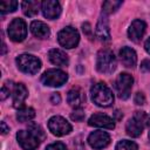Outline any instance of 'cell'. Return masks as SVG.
I'll return each mask as SVG.
<instances>
[{
    "label": "cell",
    "instance_id": "cell-1",
    "mask_svg": "<svg viewBox=\"0 0 150 150\" xmlns=\"http://www.w3.org/2000/svg\"><path fill=\"white\" fill-rule=\"evenodd\" d=\"M90 95H91L93 102L98 107L107 108V107L111 105L112 102H114L112 91L107 87V84H104L102 82L96 83L91 87Z\"/></svg>",
    "mask_w": 150,
    "mask_h": 150
},
{
    "label": "cell",
    "instance_id": "cell-2",
    "mask_svg": "<svg viewBox=\"0 0 150 150\" xmlns=\"http://www.w3.org/2000/svg\"><path fill=\"white\" fill-rule=\"evenodd\" d=\"M96 68L100 73L110 74L116 69V59L111 50L102 49L97 54L96 59Z\"/></svg>",
    "mask_w": 150,
    "mask_h": 150
},
{
    "label": "cell",
    "instance_id": "cell-3",
    "mask_svg": "<svg viewBox=\"0 0 150 150\" xmlns=\"http://www.w3.org/2000/svg\"><path fill=\"white\" fill-rule=\"evenodd\" d=\"M16 64L21 71L26 74H30V75L36 74L41 68V61L36 56L30 55V54L19 55L16 57Z\"/></svg>",
    "mask_w": 150,
    "mask_h": 150
},
{
    "label": "cell",
    "instance_id": "cell-4",
    "mask_svg": "<svg viewBox=\"0 0 150 150\" xmlns=\"http://www.w3.org/2000/svg\"><path fill=\"white\" fill-rule=\"evenodd\" d=\"M67 80H68L67 73L60 69H48L41 76L42 83L50 87H61L62 84L66 83Z\"/></svg>",
    "mask_w": 150,
    "mask_h": 150
},
{
    "label": "cell",
    "instance_id": "cell-5",
    "mask_svg": "<svg viewBox=\"0 0 150 150\" xmlns=\"http://www.w3.org/2000/svg\"><path fill=\"white\" fill-rule=\"evenodd\" d=\"M48 129L55 136H64L71 131V125L66 118L61 116H53L48 121Z\"/></svg>",
    "mask_w": 150,
    "mask_h": 150
},
{
    "label": "cell",
    "instance_id": "cell-6",
    "mask_svg": "<svg viewBox=\"0 0 150 150\" xmlns=\"http://www.w3.org/2000/svg\"><path fill=\"white\" fill-rule=\"evenodd\" d=\"M8 35L14 42L23 41L27 35L26 22L20 18H15L8 26Z\"/></svg>",
    "mask_w": 150,
    "mask_h": 150
},
{
    "label": "cell",
    "instance_id": "cell-7",
    "mask_svg": "<svg viewBox=\"0 0 150 150\" xmlns=\"http://www.w3.org/2000/svg\"><path fill=\"white\" fill-rule=\"evenodd\" d=\"M57 40H59V43L61 46H63L66 48H74L77 46L80 36H79V33L75 28L66 27L59 32Z\"/></svg>",
    "mask_w": 150,
    "mask_h": 150
},
{
    "label": "cell",
    "instance_id": "cell-8",
    "mask_svg": "<svg viewBox=\"0 0 150 150\" xmlns=\"http://www.w3.org/2000/svg\"><path fill=\"white\" fill-rule=\"evenodd\" d=\"M132 82H134L132 76L127 74V73H122L117 76L116 82H115V87H116V90L118 93V96L122 100H127L130 96Z\"/></svg>",
    "mask_w": 150,
    "mask_h": 150
},
{
    "label": "cell",
    "instance_id": "cell-9",
    "mask_svg": "<svg viewBox=\"0 0 150 150\" xmlns=\"http://www.w3.org/2000/svg\"><path fill=\"white\" fill-rule=\"evenodd\" d=\"M16 139L20 144V146L23 149V150H35L39 144H40V139L33 134L30 132L29 130L26 131V130H20L18 131L16 134Z\"/></svg>",
    "mask_w": 150,
    "mask_h": 150
},
{
    "label": "cell",
    "instance_id": "cell-10",
    "mask_svg": "<svg viewBox=\"0 0 150 150\" xmlns=\"http://www.w3.org/2000/svg\"><path fill=\"white\" fill-rule=\"evenodd\" d=\"M88 143L94 149H103L110 143V136L102 130H96L88 136Z\"/></svg>",
    "mask_w": 150,
    "mask_h": 150
},
{
    "label": "cell",
    "instance_id": "cell-11",
    "mask_svg": "<svg viewBox=\"0 0 150 150\" xmlns=\"http://www.w3.org/2000/svg\"><path fill=\"white\" fill-rule=\"evenodd\" d=\"M88 124L91 127H98V128H105V129H114L115 128L114 120L111 117H109L108 115H104L101 112L94 114L89 118Z\"/></svg>",
    "mask_w": 150,
    "mask_h": 150
},
{
    "label": "cell",
    "instance_id": "cell-12",
    "mask_svg": "<svg viewBox=\"0 0 150 150\" xmlns=\"http://www.w3.org/2000/svg\"><path fill=\"white\" fill-rule=\"evenodd\" d=\"M41 9L43 13V16L50 20L56 19L61 13V6L55 0H46L41 4Z\"/></svg>",
    "mask_w": 150,
    "mask_h": 150
},
{
    "label": "cell",
    "instance_id": "cell-13",
    "mask_svg": "<svg viewBox=\"0 0 150 150\" xmlns=\"http://www.w3.org/2000/svg\"><path fill=\"white\" fill-rule=\"evenodd\" d=\"M145 22L143 20H134L132 23L130 25L129 29H128V36L131 41L134 42H138L141 41V39L144 35L145 32Z\"/></svg>",
    "mask_w": 150,
    "mask_h": 150
},
{
    "label": "cell",
    "instance_id": "cell-14",
    "mask_svg": "<svg viewBox=\"0 0 150 150\" xmlns=\"http://www.w3.org/2000/svg\"><path fill=\"white\" fill-rule=\"evenodd\" d=\"M12 93H13V107L18 108V109L19 108L21 109L26 97L28 96L27 88L22 83H16V84H14V87L12 89Z\"/></svg>",
    "mask_w": 150,
    "mask_h": 150
},
{
    "label": "cell",
    "instance_id": "cell-15",
    "mask_svg": "<svg viewBox=\"0 0 150 150\" xmlns=\"http://www.w3.org/2000/svg\"><path fill=\"white\" fill-rule=\"evenodd\" d=\"M96 36L102 42L110 41V29H109L108 19L105 15H101L98 19V22L96 25Z\"/></svg>",
    "mask_w": 150,
    "mask_h": 150
},
{
    "label": "cell",
    "instance_id": "cell-16",
    "mask_svg": "<svg viewBox=\"0 0 150 150\" xmlns=\"http://www.w3.org/2000/svg\"><path fill=\"white\" fill-rule=\"evenodd\" d=\"M67 101H68V103H69L71 107L80 108V107L86 102V96H84L83 91H82L79 87H75V88H71V89L68 91Z\"/></svg>",
    "mask_w": 150,
    "mask_h": 150
},
{
    "label": "cell",
    "instance_id": "cell-17",
    "mask_svg": "<svg viewBox=\"0 0 150 150\" xmlns=\"http://www.w3.org/2000/svg\"><path fill=\"white\" fill-rule=\"evenodd\" d=\"M120 59H121L122 63L129 68H134L137 62V56H136L135 50L129 47H123L120 50Z\"/></svg>",
    "mask_w": 150,
    "mask_h": 150
},
{
    "label": "cell",
    "instance_id": "cell-18",
    "mask_svg": "<svg viewBox=\"0 0 150 150\" xmlns=\"http://www.w3.org/2000/svg\"><path fill=\"white\" fill-rule=\"evenodd\" d=\"M49 60L55 66L63 67V66L68 64V55L61 49H56V48L50 49L49 50Z\"/></svg>",
    "mask_w": 150,
    "mask_h": 150
},
{
    "label": "cell",
    "instance_id": "cell-19",
    "mask_svg": "<svg viewBox=\"0 0 150 150\" xmlns=\"http://www.w3.org/2000/svg\"><path fill=\"white\" fill-rule=\"evenodd\" d=\"M30 30L33 35L39 39H46L49 36V33H50L49 27L41 21H33L30 23Z\"/></svg>",
    "mask_w": 150,
    "mask_h": 150
},
{
    "label": "cell",
    "instance_id": "cell-20",
    "mask_svg": "<svg viewBox=\"0 0 150 150\" xmlns=\"http://www.w3.org/2000/svg\"><path fill=\"white\" fill-rule=\"evenodd\" d=\"M145 127L138 122L136 118H130L128 122H127V125H125V130H127V134L131 137H138L142 132H143V129Z\"/></svg>",
    "mask_w": 150,
    "mask_h": 150
},
{
    "label": "cell",
    "instance_id": "cell-21",
    "mask_svg": "<svg viewBox=\"0 0 150 150\" xmlns=\"http://www.w3.org/2000/svg\"><path fill=\"white\" fill-rule=\"evenodd\" d=\"M39 6H40V2H38V1H23L21 4L23 14L27 16L36 15L39 12Z\"/></svg>",
    "mask_w": 150,
    "mask_h": 150
},
{
    "label": "cell",
    "instance_id": "cell-22",
    "mask_svg": "<svg viewBox=\"0 0 150 150\" xmlns=\"http://www.w3.org/2000/svg\"><path fill=\"white\" fill-rule=\"evenodd\" d=\"M35 116V110L33 108H29V107H25V108H21L18 114H16V118L19 122H27V121H30L32 118H34Z\"/></svg>",
    "mask_w": 150,
    "mask_h": 150
},
{
    "label": "cell",
    "instance_id": "cell-23",
    "mask_svg": "<svg viewBox=\"0 0 150 150\" xmlns=\"http://www.w3.org/2000/svg\"><path fill=\"white\" fill-rule=\"evenodd\" d=\"M122 5V1H115V0H110V1H104L102 7H103V12L104 13H114L116 9H118V7Z\"/></svg>",
    "mask_w": 150,
    "mask_h": 150
},
{
    "label": "cell",
    "instance_id": "cell-24",
    "mask_svg": "<svg viewBox=\"0 0 150 150\" xmlns=\"http://www.w3.org/2000/svg\"><path fill=\"white\" fill-rule=\"evenodd\" d=\"M116 150H138V146H137V144L135 142H131V141H128V139H123V141L117 143Z\"/></svg>",
    "mask_w": 150,
    "mask_h": 150
},
{
    "label": "cell",
    "instance_id": "cell-25",
    "mask_svg": "<svg viewBox=\"0 0 150 150\" xmlns=\"http://www.w3.org/2000/svg\"><path fill=\"white\" fill-rule=\"evenodd\" d=\"M28 130H29L30 132H33L40 141H43L45 137H46L45 131H43L42 128H41L39 124H36V123H29V124H28Z\"/></svg>",
    "mask_w": 150,
    "mask_h": 150
},
{
    "label": "cell",
    "instance_id": "cell-26",
    "mask_svg": "<svg viewBox=\"0 0 150 150\" xmlns=\"http://www.w3.org/2000/svg\"><path fill=\"white\" fill-rule=\"evenodd\" d=\"M18 2L16 1H1L0 2V12L1 13H9L16 9Z\"/></svg>",
    "mask_w": 150,
    "mask_h": 150
},
{
    "label": "cell",
    "instance_id": "cell-27",
    "mask_svg": "<svg viewBox=\"0 0 150 150\" xmlns=\"http://www.w3.org/2000/svg\"><path fill=\"white\" fill-rule=\"evenodd\" d=\"M134 118H136L138 122H141L144 127L150 125V116L144 111H136L134 114Z\"/></svg>",
    "mask_w": 150,
    "mask_h": 150
},
{
    "label": "cell",
    "instance_id": "cell-28",
    "mask_svg": "<svg viewBox=\"0 0 150 150\" xmlns=\"http://www.w3.org/2000/svg\"><path fill=\"white\" fill-rule=\"evenodd\" d=\"M13 87H14V86H9V87H8V83H7V82L2 86V88H1V100H2V101H4L6 97L9 96L11 89H13Z\"/></svg>",
    "mask_w": 150,
    "mask_h": 150
},
{
    "label": "cell",
    "instance_id": "cell-29",
    "mask_svg": "<svg viewBox=\"0 0 150 150\" xmlns=\"http://www.w3.org/2000/svg\"><path fill=\"white\" fill-rule=\"evenodd\" d=\"M46 150H67L66 145L61 142H56V143H53V144H49Z\"/></svg>",
    "mask_w": 150,
    "mask_h": 150
},
{
    "label": "cell",
    "instance_id": "cell-30",
    "mask_svg": "<svg viewBox=\"0 0 150 150\" xmlns=\"http://www.w3.org/2000/svg\"><path fill=\"white\" fill-rule=\"evenodd\" d=\"M70 117H71V120L73 121H76V122H80V121H82L83 118H84V112L82 111V110H75L71 115H70Z\"/></svg>",
    "mask_w": 150,
    "mask_h": 150
},
{
    "label": "cell",
    "instance_id": "cell-31",
    "mask_svg": "<svg viewBox=\"0 0 150 150\" xmlns=\"http://www.w3.org/2000/svg\"><path fill=\"white\" fill-rule=\"evenodd\" d=\"M82 30H83V33L88 36V38H93V29H91V26H90V23H88V22H86V23H83L82 25Z\"/></svg>",
    "mask_w": 150,
    "mask_h": 150
},
{
    "label": "cell",
    "instance_id": "cell-32",
    "mask_svg": "<svg viewBox=\"0 0 150 150\" xmlns=\"http://www.w3.org/2000/svg\"><path fill=\"white\" fill-rule=\"evenodd\" d=\"M134 101H135V103L138 104V105L144 104V103H145V96H144V94H143V93H136Z\"/></svg>",
    "mask_w": 150,
    "mask_h": 150
},
{
    "label": "cell",
    "instance_id": "cell-33",
    "mask_svg": "<svg viewBox=\"0 0 150 150\" xmlns=\"http://www.w3.org/2000/svg\"><path fill=\"white\" fill-rule=\"evenodd\" d=\"M50 102H52L53 104L60 103V102H61V96H60V94H59V93H53L52 96H50Z\"/></svg>",
    "mask_w": 150,
    "mask_h": 150
},
{
    "label": "cell",
    "instance_id": "cell-34",
    "mask_svg": "<svg viewBox=\"0 0 150 150\" xmlns=\"http://www.w3.org/2000/svg\"><path fill=\"white\" fill-rule=\"evenodd\" d=\"M142 71H150V60H143L141 63Z\"/></svg>",
    "mask_w": 150,
    "mask_h": 150
},
{
    "label": "cell",
    "instance_id": "cell-35",
    "mask_svg": "<svg viewBox=\"0 0 150 150\" xmlns=\"http://www.w3.org/2000/svg\"><path fill=\"white\" fill-rule=\"evenodd\" d=\"M1 131H2V134L5 135V134H7L8 131H9V128L6 125V123L5 122H1Z\"/></svg>",
    "mask_w": 150,
    "mask_h": 150
},
{
    "label": "cell",
    "instance_id": "cell-36",
    "mask_svg": "<svg viewBox=\"0 0 150 150\" xmlns=\"http://www.w3.org/2000/svg\"><path fill=\"white\" fill-rule=\"evenodd\" d=\"M144 47H145V50H146V52L150 54V38H149V39L145 41V45H144Z\"/></svg>",
    "mask_w": 150,
    "mask_h": 150
},
{
    "label": "cell",
    "instance_id": "cell-37",
    "mask_svg": "<svg viewBox=\"0 0 150 150\" xmlns=\"http://www.w3.org/2000/svg\"><path fill=\"white\" fill-rule=\"evenodd\" d=\"M5 52H6V45L2 42V52H1V54H5Z\"/></svg>",
    "mask_w": 150,
    "mask_h": 150
},
{
    "label": "cell",
    "instance_id": "cell-38",
    "mask_svg": "<svg viewBox=\"0 0 150 150\" xmlns=\"http://www.w3.org/2000/svg\"><path fill=\"white\" fill-rule=\"evenodd\" d=\"M149 138H150V131H149Z\"/></svg>",
    "mask_w": 150,
    "mask_h": 150
}]
</instances>
